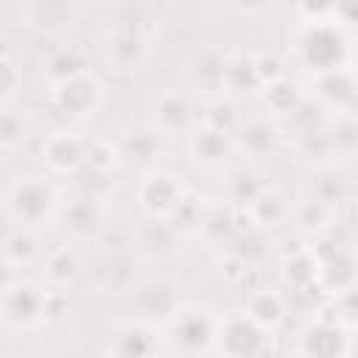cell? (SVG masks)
<instances>
[{
  "label": "cell",
  "mask_w": 358,
  "mask_h": 358,
  "mask_svg": "<svg viewBox=\"0 0 358 358\" xmlns=\"http://www.w3.org/2000/svg\"><path fill=\"white\" fill-rule=\"evenodd\" d=\"M263 87L260 76H257V62L255 53L238 50V53H227V70H224V90L227 92H252Z\"/></svg>",
  "instance_id": "cell-22"
},
{
  "label": "cell",
  "mask_w": 358,
  "mask_h": 358,
  "mask_svg": "<svg viewBox=\"0 0 358 358\" xmlns=\"http://www.w3.org/2000/svg\"><path fill=\"white\" fill-rule=\"evenodd\" d=\"M282 277L294 288H308V285L319 282V257H316V252L308 249V246H299L291 255H285L282 257Z\"/></svg>",
  "instance_id": "cell-23"
},
{
  "label": "cell",
  "mask_w": 358,
  "mask_h": 358,
  "mask_svg": "<svg viewBox=\"0 0 358 358\" xmlns=\"http://www.w3.org/2000/svg\"><path fill=\"white\" fill-rule=\"evenodd\" d=\"M316 257H319V285L330 291L333 296L358 282V252L355 249L344 243H333L327 255L316 252Z\"/></svg>",
  "instance_id": "cell-13"
},
{
  "label": "cell",
  "mask_w": 358,
  "mask_h": 358,
  "mask_svg": "<svg viewBox=\"0 0 358 358\" xmlns=\"http://www.w3.org/2000/svg\"><path fill=\"white\" fill-rule=\"evenodd\" d=\"M39 154L50 173H73L87 162V140L73 129H53L42 137Z\"/></svg>",
  "instance_id": "cell-11"
},
{
  "label": "cell",
  "mask_w": 358,
  "mask_h": 358,
  "mask_svg": "<svg viewBox=\"0 0 358 358\" xmlns=\"http://www.w3.org/2000/svg\"><path fill=\"white\" fill-rule=\"evenodd\" d=\"M159 327L148 319H129L115 327L106 355L109 358H157L159 352Z\"/></svg>",
  "instance_id": "cell-9"
},
{
  "label": "cell",
  "mask_w": 358,
  "mask_h": 358,
  "mask_svg": "<svg viewBox=\"0 0 358 358\" xmlns=\"http://www.w3.org/2000/svg\"><path fill=\"white\" fill-rule=\"evenodd\" d=\"M171 221L176 229L182 232H196L201 227H207V215H204V207H201V199L196 193H187L182 196V201L176 204V210L171 213Z\"/></svg>",
  "instance_id": "cell-28"
},
{
  "label": "cell",
  "mask_w": 358,
  "mask_h": 358,
  "mask_svg": "<svg viewBox=\"0 0 358 358\" xmlns=\"http://www.w3.org/2000/svg\"><path fill=\"white\" fill-rule=\"evenodd\" d=\"M330 20L336 22V25H352V22H358V6L355 3H338V6H333V11H330Z\"/></svg>",
  "instance_id": "cell-36"
},
{
  "label": "cell",
  "mask_w": 358,
  "mask_h": 358,
  "mask_svg": "<svg viewBox=\"0 0 358 358\" xmlns=\"http://www.w3.org/2000/svg\"><path fill=\"white\" fill-rule=\"evenodd\" d=\"M235 148V134H227L221 129H213V126H199L193 134H190V151L196 159L207 162V165H215L221 162L224 157H229V151Z\"/></svg>",
  "instance_id": "cell-20"
},
{
  "label": "cell",
  "mask_w": 358,
  "mask_h": 358,
  "mask_svg": "<svg viewBox=\"0 0 358 358\" xmlns=\"http://www.w3.org/2000/svg\"><path fill=\"white\" fill-rule=\"evenodd\" d=\"M243 213L249 215V221L255 227L274 229V227H280L291 218V204L277 187H260L257 196L249 204H243Z\"/></svg>",
  "instance_id": "cell-19"
},
{
  "label": "cell",
  "mask_w": 358,
  "mask_h": 358,
  "mask_svg": "<svg viewBox=\"0 0 358 358\" xmlns=\"http://www.w3.org/2000/svg\"><path fill=\"white\" fill-rule=\"evenodd\" d=\"M255 62H257V76H260V84L263 87L285 78V59L277 50H257L255 53Z\"/></svg>",
  "instance_id": "cell-34"
},
{
  "label": "cell",
  "mask_w": 358,
  "mask_h": 358,
  "mask_svg": "<svg viewBox=\"0 0 358 358\" xmlns=\"http://www.w3.org/2000/svg\"><path fill=\"white\" fill-rule=\"evenodd\" d=\"M6 263L8 266H28L34 257H39V246L31 229H14L6 238Z\"/></svg>",
  "instance_id": "cell-29"
},
{
  "label": "cell",
  "mask_w": 358,
  "mask_h": 358,
  "mask_svg": "<svg viewBox=\"0 0 358 358\" xmlns=\"http://www.w3.org/2000/svg\"><path fill=\"white\" fill-rule=\"evenodd\" d=\"M25 134H28V123L22 117V112L17 109H3V120H0V145L3 151H17L22 143H25Z\"/></svg>",
  "instance_id": "cell-30"
},
{
  "label": "cell",
  "mask_w": 358,
  "mask_h": 358,
  "mask_svg": "<svg viewBox=\"0 0 358 358\" xmlns=\"http://www.w3.org/2000/svg\"><path fill=\"white\" fill-rule=\"evenodd\" d=\"M215 347L221 358H260L268 347V330H263L246 310H232L218 319Z\"/></svg>",
  "instance_id": "cell-6"
},
{
  "label": "cell",
  "mask_w": 358,
  "mask_h": 358,
  "mask_svg": "<svg viewBox=\"0 0 358 358\" xmlns=\"http://www.w3.org/2000/svg\"><path fill=\"white\" fill-rule=\"evenodd\" d=\"M296 358H299V355H296Z\"/></svg>",
  "instance_id": "cell-38"
},
{
  "label": "cell",
  "mask_w": 358,
  "mask_h": 358,
  "mask_svg": "<svg viewBox=\"0 0 358 358\" xmlns=\"http://www.w3.org/2000/svg\"><path fill=\"white\" fill-rule=\"evenodd\" d=\"M182 196H185V187L179 185V179L159 168L143 173L140 185H137V204L151 218H171V213L176 210Z\"/></svg>",
  "instance_id": "cell-10"
},
{
  "label": "cell",
  "mask_w": 358,
  "mask_h": 358,
  "mask_svg": "<svg viewBox=\"0 0 358 358\" xmlns=\"http://www.w3.org/2000/svg\"><path fill=\"white\" fill-rule=\"evenodd\" d=\"M151 56V34L143 22H117L103 42V59L115 73H137Z\"/></svg>",
  "instance_id": "cell-5"
},
{
  "label": "cell",
  "mask_w": 358,
  "mask_h": 358,
  "mask_svg": "<svg viewBox=\"0 0 358 358\" xmlns=\"http://www.w3.org/2000/svg\"><path fill=\"white\" fill-rule=\"evenodd\" d=\"M263 95H266V106L277 117H291L299 109V103L305 101L302 87L294 78H288V76L274 81V84H268V87H263Z\"/></svg>",
  "instance_id": "cell-25"
},
{
  "label": "cell",
  "mask_w": 358,
  "mask_h": 358,
  "mask_svg": "<svg viewBox=\"0 0 358 358\" xmlns=\"http://www.w3.org/2000/svg\"><path fill=\"white\" fill-rule=\"evenodd\" d=\"M243 310H246L249 319H255L263 330H274V327L285 319V302H282V296H280L274 288H260V291H255V294L249 296V302H246Z\"/></svg>",
  "instance_id": "cell-24"
},
{
  "label": "cell",
  "mask_w": 358,
  "mask_h": 358,
  "mask_svg": "<svg viewBox=\"0 0 358 358\" xmlns=\"http://www.w3.org/2000/svg\"><path fill=\"white\" fill-rule=\"evenodd\" d=\"M22 87V67L14 62L11 53L0 56V103L3 109H8L17 98V90Z\"/></svg>",
  "instance_id": "cell-31"
},
{
  "label": "cell",
  "mask_w": 358,
  "mask_h": 358,
  "mask_svg": "<svg viewBox=\"0 0 358 358\" xmlns=\"http://www.w3.org/2000/svg\"><path fill=\"white\" fill-rule=\"evenodd\" d=\"M352 73H355V81H358V67H355V70H352Z\"/></svg>",
  "instance_id": "cell-37"
},
{
  "label": "cell",
  "mask_w": 358,
  "mask_h": 358,
  "mask_svg": "<svg viewBox=\"0 0 358 358\" xmlns=\"http://www.w3.org/2000/svg\"><path fill=\"white\" fill-rule=\"evenodd\" d=\"M224 70H227V53L207 45V48H199L190 62H187V84L196 90V92H218L224 90Z\"/></svg>",
  "instance_id": "cell-15"
},
{
  "label": "cell",
  "mask_w": 358,
  "mask_h": 358,
  "mask_svg": "<svg viewBox=\"0 0 358 358\" xmlns=\"http://www.w3.org/2000/svg\"><path fill=\"white\" fill-rule=\"evenodd\" d=\"M159 131L157 129H145V131H131L123 143H120V159L143 168L145 173L157 168L159 159Z\"/></svg>",
  "instance_id": "cell-21"
},
{
  "label": "cell",
  "mask_w": 358,
  "mask_h": 358,
  "mask_svg": "<svg viewBox=\"0 0 358 358\" xmlns=\"http://www.w3.org/2000/svg\"><path fill=\"white\" fill-rule=\"evenodd\" d=\"M50 103L56 112H62L73 120L92 117L98 112V106L103 103V84L98 81L95 73L84 70L59 84H50Z\"/></svg>",
  "instance_id": "cell-7"
},
{
  "label": "cell",
  "mask_w": 358,
  "mask_h": 358,
  "mask_svg": "<svg viewBox=\"0 0 358 358\" xmlns=\"http://www.w3.org/2000/svg\"><path fill=\"white\" fill-rule=\"evenodd\" d=\"M48 302H50V288L39 285L28 277H6L3 282V322L14 330H31L48 322Z\"/></svg>",
  "instance_id": "cell-3"
},
{
  "label": "cell",
  "mask_w": 358,
  "mask_h": 358,
  "mask_svg": "<svg viewBox=\"0 0 358 358\" xmlns=\"http://www.w3.org/2000/svg\"><path fill=\"white\" fill-rule=\"evenodd\" d=\"M6 218L14 224V229H36L59 215V193L50 182V176L25 173L8 182L3 196Z\"/></svg>",
  "instance_id": "cell-1"
},
{
  "label": "cell",
  "mask_w": 358,
  "mask_h": 358,
  "mask_svg": "<svg viewBox=\"0 0 358 358\" xmlns=\"http://www.w3.org/2000/svg\"><path fill=\"white\" fill-rule=\"evenodd\" d=\"M165 324H168V341L190 358L215 347L218 319L201 305H179V310Z\"/></svg>",
  "instance_id": "cell-4"
},
{
  "label": "cell",
  "mask_w": 358,
  "mask_h": 358,
  "mask_svg": "<svg viewBox=\"0 0 358 358\" xmlns=\"http://www.w3.org/2000/svg\"><path fill=\"white\" fill-rule=\"evenodd\" d=\"M117 162H123L120 159V145H112L109 140H92V143H87V162L84 165H90L95 173H106Z\"/></svg>",
  "instance_id": "cell-32"
},
{
  "label": "cell",
  "mask_w": 358,
  "mask_h": 358,
  "mask_svg": "<svg viewBox=\"0 0 358 358\" xmlns=\"http://www.w3.org/2000/svg\"><path fill=\"white\" fill-rule=\"evenodd\" d=\"M294 45H296L299 62H302L308 70H313L316 76L347 67L350 45H347L344 28L336 25L333 20L305 22L302 31L296 34V42H294Z\"/></svg>",
  "instance_id": "cell-2"
},
{
  "label": "cell",
  "mask_w": 358,
  "mask_h": 358,
  "mask_svg": "<svg viewBox=\"0 0 358 358\" xmlns=\"http://www.w3.org/2000/svg\"><path fill=\"white\" fill-rule=\"evenodd\" d=\"M190 120H193V103L185 90L168 87L154 98V129L162 137L187 131Z\"/></svg>",
  "instance_id": "cell-14"
},
{
  "label": "cell",
  "mask_w": 358,
  "mask_h": 358,
  "mask_svg": "<svg viewBox=\"0 0 358 358\" xmlns=\"http://www.w3.org/2000/svg\"><path fill=\"white\" fill-rule=\"evenodd\" d=\"M176 282H171L168 277H148L143 282H137L131 299L137 305V316L148 319V322H168L176 310H179V294H176Z\"/></svg>",
  "instance_id": "cell-12"
},
{
  "label": "cell",
  "mask_w": 358,
  "mask_h": 358,
  "mask_svg": "<svg viewBox=\"0 0 358 358\" xmlns=\"http://www.w3.org/2000/svg\"><path fill=\"white\" fill-rule=\"evenodd\" d=\"M204 123H207V126H213V129H221V131H227V134H235V131L241 129V123H243V120L238 117V112H235V103H232V101L218 98V101H213V103H210V112H207Z\"/></svg>",
  "instance_id": "cell-33"
},
{
  "label": "cell",
  "mask_w": 358,
  "mask_h": 358,
  "mask_svg": "<svg viewBox=\"0 0 358 358\" xmlns=\"http://www.w3.org/2000/svg\"><path fill=\"white\" fill-rule=\"evenodd\" d=\"M238 131H241V143H243L252 154H266V151H271L274 143H277V137H280L277 126H271L266 117L246 120V123H241Z\"/></svg>",
  "instance_id": "cell-27"
},
{
  "label": "cell",
  "mask_w": 358,
  "mask_h": 358,
  "mask_svg": "<svg viewBox=\"0 0 358 358\" xmlns=\"http://www.w3.org/2000/svg\"><path fill=\"white\" fill-rule=\"evenodd\" d=\"M56 218H59L62 229H64L70 238H76V241L92 238V235L101 229V224H103V213H101L98 201H95V199H87V196L62 204Z\"/></svg>",
  "instance_id": "cell-17"
},
{
  "label": "cell",
  "mask_w": 358,
  "mask_h": 358,
  "mask_svg": "<svg viewBox=\"0 0 358 358\" xmlns=\"http://www.w3.org/2000/svg\"><path fill=\"white\" fill-rule=\"evenodd\" d=\"M81 277V257L73 246H56L42 255V280L50 291H64Z\"/></svg>",
  "instance_id": "cell-18"
},
{
  "label": "cell",
  "mask_w": 358,
  "mask_h": 358,
  "mask_svg": "<svg viewBox=\"0 0 358 358\" xmlns=\"http://www.w3.org/2000/svg\"><path fill=\"white\" fill-rule=\"evenodd\" d=\"M330 305H333V310H336V316H338V322L344 327L347 324H358V282L344 288L341 294H336Z\"/></svg>",
  "instance_id": "cell-35"
},
{
  "label": "cell",
  "mask_w": 358,
  "mask_h": 358,
  "mask_svg": "<svg viewBox=\"0 0 358 358\" xmlns=\"http://www.w3.org/2000/svg\"><path fill=\"white\" fill-rule=\"evenodd\" d=\"M316 101L324 109H336L338 115L341 112H350V106L358 101L355 73L350 67H341V70L316 76Z\"/></svg>",
  "instance_id": "cell-16"
},
{
  "label": "cell",
  "mask_w": 358,
  "mask_h": 358,
  "mask_svg": "<svg viewBox=\"0 0 358 358\" xmlns=\"http://www.w3.org/2000/svg\"><path fill=\"white\" fill-rule=\"evenodd\" d=\"M352 352V341L347 327L333 316L316 313L313 322L299 333V358H347Z\"/></svg>",
  "instance_id": "cell-8"
},
{
  "label": "cell",
  "mask_w": 358,
  "mask_h": 358,
  "mask_svg": "<svg viewBox=\"0 0 358 358\" xmlns=\"http://www.w3.org/2000/svg\"><path fill=\"white\" fill-rule=\"evenodd\" d=\"M42 70L48 76V84H59V81H64L70 76L84 73L87 67H84L81 50H76L73 45H62V48H56V50L48 53V59L42 62Z\"/></svg>",
  "instance_id": "cell-26"
}]
</instances>
